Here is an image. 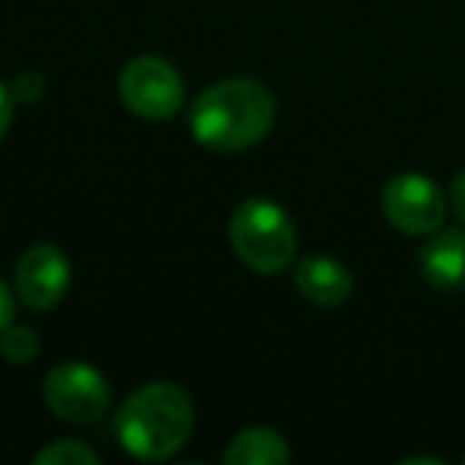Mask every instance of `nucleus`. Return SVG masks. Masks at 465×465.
Returning <instances> with one entry per match:
<instances>
[{
	"mask_svg": "<svg viewBox=\"0 0 465 465\" xmlns=\"http://www.w3.org/2000/svg\"><path fill=\"white\" fill-rule=\"evenodd\" d=\"M118 93H122V103L147 122L173 118L182 109V96H185L179 71L153 54H141L131 64H124L122 77H118Z\"/></svg>",
	"mask_w": 465,
	"mask_h": 465,
	"instance_id": "nucleus-4",
	"label": "nucleus"
},
{
	"mask_svg": "<svg viewBox=\"0 0 465 465\" xmlns=\"http://www.w3.org/2000/svg\"><path fill=\"white\" fill-rule=\"evenodd\" d=\"M420 272L437 291H465V230L430 232L420 249Z\"/></svg>",
	"mask_w": 465,
	"mask_h": 465,
	"instance_id": "nucleus-9",
	"label": "nucleus"
},
{
	"mask_svg": "<svg viewBox=\"0 0 465 465\" xmlns=\"http://www.w3.org/2000/svg\"><path fill=\"white\" fill-rule=\"evenodd\" d=\"M14 312H16V300H14V293H10V287L0 281V331L14 322Z\"/></svg>",
	"mask_w": 465,
	"mask_h": 465,
	"instance_id": "nucleus-15",
	"label": "nucleus"
},
{
	"mask_svg": "<svg viewBox=\"0 0 465 465\" xmlns=\"http://www.w3.org/2000/svg\"><path fill=\"white\" fill-rule=\"evenodd\" d=\"M10 96H14V103L33 105L45 96V84H42L39 74H20V77L14 80V86H10Z\"/></svg>",
	"mask_w": 465,
	"mask_h": 465,
	"instance_id": "nucleus-13",
	"label": "nucleus"
},
{
	"mask_svg": "<svg viewBox=\"0 0 465 465\" xmlns=\"http://www.w3.org/2000/svg\"><path fill=\"white\" fill-rule=\"evenodd\" d=\"M39 465H96L99 452H93L90 446L74 443V440H58V443L45 446V450L35 456Z\"/></svg>",
	"mask_w": 465,
	"mask_h": 465,
	"instance_id": "nucleus-12",
	"label": "nucleus"
},
{
	"mask_svg": "<svg viewBox=\"0 0 465 465\" xmlns=\"http://www.w3.org/2000/svg\"><path fill=\"white\" fill-rule=\"evenodd\" d=\"M274 96L249 77L220 80L207 86L192 105V134L211 150H246L259 143L274 124Z\"/></svg>",
	"mask_w": 465,
	"mask_h": 465,
	"instance_id": "nucleus-1",
	"label": "nucleus"
},
{
	"mask_svg": "<svg viewBox=\"0 0 465 465\" xmlns=\"http://www.w3.org/2000/svg\"><path fill=\"white\" fill-rule=\"evenodd\" d=\"M382 213L395 230L408 236H430L443 226L446 198L433 179L405 173L382 188Z\"/></svg>",
	"mask_w": 465,
	"mask_h": 465,
	"instance_id": "nucleus-6",
	"label": "nucleus"
},
{
	"mask_svg": "<svg viewBox=\"0 0 465 465\" xmlns=\"http://www.w3.org/2000/svg\"><path fill=\"white\" fill-rule=\"evenodd\" d=\"M194 427L192 399L175 382L141 386L115 414L118 443L137 459L160 462L185 446Z\"/></svg>",
	"mask_w": 465,
	"mask_h": 465,
	"instance_id": "nucleus-2",
	"label": "nucleus"
},
{
	"mask_svg": "<svg viewBox=\"0 0 465 465\" xmlns=\"http://www.w3.org/2000/svg\"><path fill=\"white\" fill-rule=\"evenodd\" d=\"M293 284L300 297H306L316 306H341L354 291V278L338 259L329 255H306L293 268Z\"/></svg>",
	"mask_w": 465,
	"mask_h": 465,
	"instance_id": "nucleus-8",
	"label": "nucleus"
},
{
	"mask_svg": "<svg viewBox=\"0 0 465 465\" xmlns=\"http://www.w3.org/2000/svg\"><path fill=\"white\" fill-rule=\"evenodd\" d=\"M223 462L230 465H287L291 462V450H287L284 437L268 427H249L240 437L232 440L223 452Z\"/></svg>",
	"mask_w": 465,
	"mask_h": 465,
	"instance_id": "nucleus-10",
	"label": "nucleus"
},
{
	"mask_svg": "<svg viewBox=\"0 0 465 465\" xmlns=\"http://www.w3.org/2000/svg\"><path fill=\"white\" fill-rule=\"evenodd\" d=\"M67 284H71V265L54 246H33L14 274L16 300H23V306L35 312L52 310L67 293Z\"/></svg>",
	"mask_w": 465,
	"mask_h": 465,
	"instance_id": "nucleus-7",
	"label": "nucleus"
},
{
	"mask_svg": "<svg viewBox=\"0 0 465 465\" xmlns=\"http://www.w3.org/2000/svg\"><path fill=\"white\" fill-rule=\"evenodd\" d=\"M450 204H452L456 217L462 220V226H465V169L456 175V179H452V185H450Z\"/></svg>",
	"mask_w": 465,
	"mask_h": 465,
	"instance_id": "nucleus-14",
	"label": "nucleus"
},
{
	"mask_svg": "<svg viewBox=\"0 0 465 465\" xmlns=\"http://www.w3.org/2000/svg\"><path fill=\"white\" fill-rule=\"evenodd\" d=\"M14 96H10V90L4 84H0V141H4V134H7L10 122H14Z\"/></svg>",
	"mask_w": 465,
	"mask_h": 465,
	"instance_id": "nucleus-16",
	"label": "nucleus"
},
{
	"mask_svg": "<svg viewBox=\"0 0 465 465\" xmlns=\"http://www.w3.org/2000/svg\"><path fill=\"white\" fill-rule=\"evenodd\" d=\"M45 401L61 420L93 424L109 411V382L90 363L67 361L45 376Z\"/></svg>",
	"mask_w": 465,
	"mask_h": 465,
	"instance_id": "nucleus-5",
	"label": "nucleus"
},
{
	"mask_svg": "<svg viewBox=\"0 0 465 465\" xmlns=\"http://www.w3.org/2000/svg\"><path fill=\"white\" fill-rule=\"evenodd\" d=\"M230 242L246 268L259 274L284 272L297 255V230L274 201L249 198L230 217Z\"/></svg>",
	"mask_w": 465,
	"mask_h": 465,
	"instance_id": "nucleus-3",
	"label": "nucleus"
},
{
	"mask_svg": "<svg viewBox=\"0 0 465 465\" xmlns=\"http://www.w3.org/2000/svg\"><path fill=\"white\" fill-rule=\"evenodd\" d=\"M0 354H4L7 363H14V367H26L39 354V335L29 325L10 322L7 329L0 331Z\"/></svg>",
	"mask_w": 465,
	"mask_h": 465,
	"instance_id": "nucleus-11",
	"label": "nucleus"
}]
</instances>
